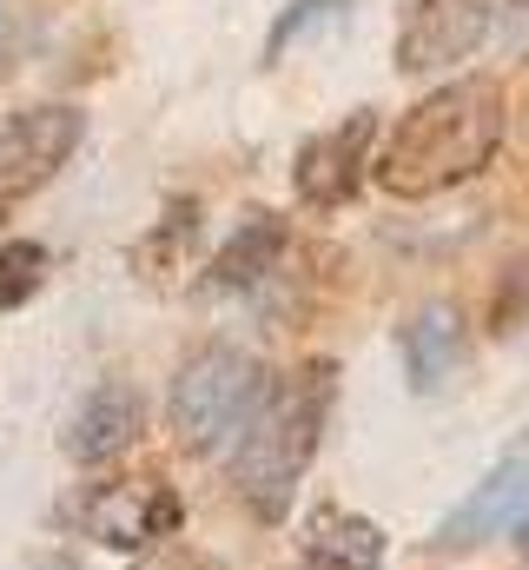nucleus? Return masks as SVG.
<instances>
[{"label": "nucleus", "instance_id": "0eeeda50", "mask_svg": "<svg viewBox=\"0 0 529 570\" xmlns=\"http://www.w3.org/2000/svg\"><path fill=\"white\" fill-rule=\"evenodd\" d=\"M523 511H529V438H517V444L477 478V491H463V498L443 511V524L430 531V558H463V551L490 544L497 531H510Z\"/></svg>", "mask_w": 529, "mask_h": 570}, {"label": "nucleus", "instance_id": "6e6552de", "mask_svg": "<svg viewBox=\"0 0 529 570\" xmlns=\"http://www.w3.org/2000/svg\"><path fill=\"white\" fill-rule=\"evenodd\" d=\"M80 518L107 551H152V544L179 538L186 504H179V491L166 478H107V484L87 491Z\"/></svg>", "mask_w": 529, "mask_h": 570}, {"label": "nucleus", "instance_id": "f257e3e1", "mask_svg": "<svg viewBox=\"0 0 529 570\" xmlns=\"http://www.w3.org/2000/svg\"><path fill=\"white\" fill-rule=\"evenodd\" d=\"M510 134V94L497 73H457L443 87H430L417 107L397 114L385 134L371 179L391 199H437L470 186L477 173H490V159L503 153Z\"/></svg>", "mask_w": 529, "mask_h": 570}, {"label": "nucleus", "instance_id": "423d86ee", "mask_svg": "<svg viewBox=\"0 0 529 570\" xmlns=\"http://www.w3.org/2000/svg\"><path fill=\"white\" fill-rule=\"evenodd\" d=\"M503 0H403L397 7V73H450L483 53Z\"/></svg>", "mask_w": 529, "mask_h": 570}, {"label": "nucleus", "instance_id": "6ab92c4d", "mask_svg": "<svg viewBox=\"0 0 529 570\" xmlns=\"http://www.w3.org/2000/svg\"><path fill=\"white\" fill-rule=\"evenodd\" d=\"M510 7H529V0H510Z\"/></svg>", "mask_w": 529, "mask_h": 570}, {"label": "nucleus", "instance_id": "f8f14e48", "mask_svg": "<svg viewBox=\"0 0 529 570\" xmlns=\"http://www.w3.org/2000/svg\"><path fill=\"white\" fill-rule=\"evenodd\" d=\"M391 551L385 524L345 511V504H318L305 518V564L311 570H378Z\"/></svg>", "mask_w": 529, "mask_h": 570}, {"label": "nucleus", "instance_id": "dca6fc26", "mask_svg": "<svg viewBox=\"0 0 529 570\" xmlns=\"http://www.w3.org/2000/svg\"><path fill=\"white\" fill-rule=\"evenodd\" d=\"M345 13V0H285V13L271 20V33H264V67H278L285 53H291V40H305L311 27H331Z\"/></svg>", "mask_w": 529, "mask_h": 570}, {"label": "nucleus", "instance_id": "2eb2a0df", "mask_svg": "<svg viewBox=\"0 0 529 570\" xmlns=\"http://www.w3.org/2000/svg\"><path fill=\"white\" fill-rule=\"evenodd\" d=\"M523 325H529V253L497 273V292H490V305H483V332H490V338H517Z\"/></svg>", "mask_w": 529, "mask_h": 570}, {"label": "nucleus", "instance_id": "f03ea898", "mask_svg": "<svg viewBox=\"0 0 529 570\" xmlns=\"http://www.w3.org/2000/svg\"><path fill=\"white\" fill-rule=\"evenodd\" d=\"M331 399H338V358H305L298 372L264 385L259 412L232 438L226 478H232V498L259 524H285V511H291V498H298V484L325 444Z\"/></svg>", "mask_w": 529, "mask_h": 570}, {"label": "nucleus", "instance_id": "1a4fd4ad", "mask_svg": "<svg viewBox=\"0 0 529 570\" xmlns=\"http://www.w3.org/2000/svg\"><path fill=\"white\" fill-rule=\"evenodd\" d=\"M397 352H403L410 392H417V399H437V392H450V379H457L463 358H470V325H463V312H457L450 298H430V305H417V312L397 325Z\"/></svg>", "mask_w": 529, "mask_h": 570}, {"label": "nucleus", "instance_id": "7ed1b4c3", "mask_svg": "<svg viewBox=\"0 0 529 570\" xmlns=\"http://www.w3.org/2000/svg\"><path fill=\"white\" fill-rule=\"evenodd\" d=\"M264 385H271V372L246 345H199L172 372V392H166V425L179 438V451L226 458L232 438L246 431V419L259 412Z\"/></svg>", "mask_w": 529, "mask_h": 570}, {"label": "nucleus", "instance_id": "9d476101", "mask_svg": "<svg viewBox=\"0 0 529 570\" xmlns=\"http://www.w3.org/2000/svg\"><path fill=\"white\" fill-rule=\"evenodd\" d=\"M139 431H146V392H139L132 379H100V385L73 405L60 444H67L73 464H113L120 451L139 444Z\"/></svg>", "mask_w": 529, "mask_h": 570}, {"label": "nucleus", "instance_id": "20e7f679", "mask_svg": "<svg viewBox=\"0 0 529 570\" xmlns=\"http://www.w3.org/2000/svg\"><path fill=\"white\" fill-rule=\"evenodd\" d=\"M87 140V114L67 100H40L0 120V219L20 213L33 193H47L60 179V166Z\"/></svg>", "mask_w": 529, "mask_h": 570}, {"label": "nucleus", "instance_id": "a211bd4d", "mask_svg": "<svg viewBox=\"0 0 529 570\" xmlns=\"http://www.w3.org/2000/svg\"><path fill=\"white\" fill-rule=\"evenodd\" d=\"M510 531H517V551H523V558H529V511H523V518H517V524H510Z\"/></svg>", "mask_w": 529, "mask_h": 570}, {"label": "nucleus", "instance_id": "9b49d317", "mask_svg": "<svg viewBox=\"0 0 529 570\" xmlns=\"http://www.w3.org/2000/svg\"><path fill=\"white\" fill-rule=\"evenodd\" d=\"M285 253H291V226H285V213H246L232 233H226V246L206 259V292H259L285 273Z\"/></svg>", "mask_w": 529, "mask_h": 570}, {"label": "nucleus", "instance_id": "4468645a", "mask_svg": "<svg viewBox=\"0 0 529 570\" xmlns=\"http://www.w3.org/2000/svg\"><path fill=\"white\" fill-rule=\"evenodd\" d=\"M40 285H47V246L40 239H0V312L33 305Z\"/></svg>", "mask_w": 529, "mask_h": 570}, {"label": "nucleus", "instance_id": "39448f33", "mask_svg": "<svg viewBox=\"0 0 529 570\" xmlns=\"http://www.w3.org/2000/svg\"><path fill=\"white\" fill-rule=\"evenodd\" d=\"M371 159H378V114L358 107L338 127L311 134L291 153V193L305 213H338L371 186Z\"/></svg>", "mask_w": 529, "mask_h": 570}, {"label": "nucleus", "instance_id": "ddd939ff", "mask_svg": "<svg viewBox=\"0 0 529 570\" xmlns=\"http://www.w3.org/2000/svg\"><path fill=\"white\" fill-rule=\"evenodd\" d=\"M199 199H166V213L146 226V239L132 246V273L146 285H179V273H192V253H199Z\"/></svg>", "mask_w": 529, "mask_h": 570}, {"label": "nucleus", "instance_id": "f3484780", "mask_svg": "<svg viewBox=\"0 0 529 570\" xmlns=\"http://www.w3.org/2000/svg\"><path fill=\"white\" fill-rule=\"evenodd\" d=\"M139 570H219L206 551H159L152 564H139Z\"/></svg>", "mask_w": 529, "mask_h": 570}]
</instances>
